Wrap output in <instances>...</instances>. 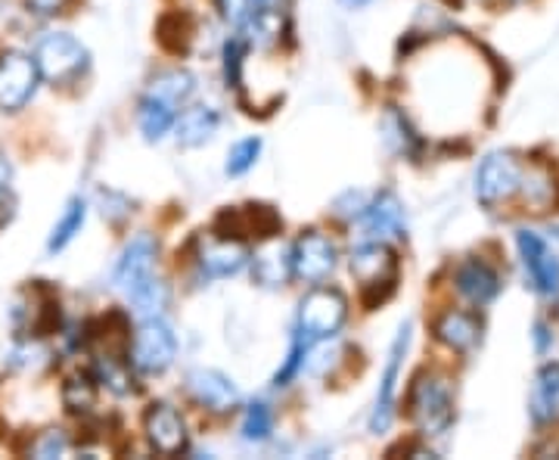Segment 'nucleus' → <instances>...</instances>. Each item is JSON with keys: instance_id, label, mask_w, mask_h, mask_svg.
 <instances>
[{"instance_id": "7ed1b4c3", "label": "nucleus", "mask_w": 559, "mask_h": 460, "mask_svg": "<svg viewBox=\"0 0 559 460\" xmlns=\"http://www.w3.org/2000/svg\"><path fill=\"white\" fill-rule=\"evenodd\" d=\"M411 421L423 436H444L454 423V396L441 377H417L411 389Z\"/></svg>"}, {"instance_id": "a878e982", "label": "nucleus", "mask_w": 559, "mask_h": 460, "mask_svg": "<svg viewBox=\"0 0 559 460\" xmlns=\"http://www.w3.org/2000/svg\"><path fill=\"white\" fill-rule=\"evenodd\" d=\"M242 25H246V35L259 47H274L283 38V16H280L277 10H271V7L252 10L249 20L242 22Z\"/></svg>"}, {"instance_id": "5701e85b", "label": "nucleus", "mask_w": 559, "mask_h": 460, "mask_svg": "<svg viewBox=\"0 0 559 460\" xmlns=\"http://www.w3.org/2000/svg\"><path fill=\"white\" fill-rule=\"evenodd\" d=\"M146 94L159 97L162 103H168V106H175V109H183V106L190 103V97L197 94V79H193L187 69H168V72H159V75L153 79Z\"/></svg>"}, {"instance_id": "4468645a", "label": "nucleus", "mask_w": 559, "mask_h": 460, "mask_svg": "<svg viewBox=\"0 0 559 460\" xmlns=\"http://www.w3.org/2000/svg\"><path fill=\"white\" fill-rule=\"evenodd\" d=\"M246 261H249V249L237 237L218 234V237L202 240L200 268L202 274H209V278H234L246 268Z\"/></svg>"}, {"instance_id": "58836bf2", "label": "nucleus", "mask_w": 559, "mask_h": 460, "mask_svg": "<svg viewBox=\"0 0 559 460\" xmlns=\"http://www.w3.org/2000/svg\"><path fill=\"white\" fill-rule=\"evenodd\" d=\"M255 3H259V7H271L274 0H252V7H255Z\"/></svg>"}, {"instance_id": "423d86ee", "label": "nucleus", "mask_w": 559, "mask_h": 460, "mask_svg": "<svg viewBox=\"0 0 559 460\" xmlns=\"http://www.w3.org/2000/svg\"><path fill=\"white\" fill-rule=\"evenodd\" d=\"M525 184V168L513 153H491L479 165L476 175V197L481 205L495 209L500 202L513 200Z\"/></svg>"}, {"instance_id": "412c9836", "label": "nucleus", "mask_w": 559, "mask_h": 460, "mask_svg": "<svg viewBox=\"0 0 559 460\" xmlns=\"http://www.w3.org/2000/svg\"><path fill=\"white\" fill-rule=\"evenodd\" d=\"M436 337L454 352H469L481 337V323L469 311H444L436 320Z\"/></svg>"}, {"instance_id": "f257e3e1", "label": "nucleus", "mask_w": 559, "mask_h": 460, "mask_svg": "<svg viewBox=\"0 0 559 460\" xmlns=\"http://www.w3.org/2000/svg\"><path fill=\"white\" fill-rule=\"evenodd\" d=\"M348 268H352V278L360 283L367 305H380L382 299L392 296L395 281H399V259L389 249V243L364 240L352 252Z\"/></svg>"}, {"instance_id": "7c9ffc66", "label": "nucleus", "mask_w": 559, "mask_h": 460, "mask_svg": "<svg viewBox=\"0 0 559 460\" xmlns=\"http://www.w3.org/2000/svg\"><path fill=\"white\" fill-rule=\"evenodd\" d=\"M100 380H103V386H109L116 396H128V392H134V386H131V374L121 367L119 358H109V355H103Z\"/></svg>"}, {"instance_id": "1a4fd4ad", "label": "nucleus", "mask_w": 559, "mask_h": 460, "mask_svg": "<svg viewBox=\"0 0 559 460\" xmlns=\"http://www.w3.org/2000/svg\"><path fill=\"white\" fill-rule=\"evenodd\" d=\"M336 243L330 240L326 234L320 231H308L301 234L296 246H293V268H296V278L305 283H323L333 271H336Z\"/></svg>"}, {"instance_id": "a211bd4d", "label": "nucleus", "mask_w": 559, "mask_h": 460, "mask_svg": "<svg viewBox=\"0 0 559 460\" xmlns=\"http://www.w3.org/2000/svg\"><path fill=\"white\" fill-rule=\"evenodd\" d=\"M293 274H296V268H293V249L283 246L280 240H271L267 246H261L259 252H255V259H252V278L264 290L286 286V281Z\"/></svg>"}, {"instance_id": "9b49d317", "label": "nucleus", "mask_w": 559, "mask_h": 460, "mask_svg": "<svg viewBox=\"0 0 559 460\" xmlns=\"http://www.w3.org/2000/svg\"><path fill=\"white\" fill-rule=\"evenodd\" d=\"M360 224H364V240H404L407 237V221H404V205L392 193L382 190L373 202L364 205L360 212Z\"/></svg>"}, {"instance_id": "b1692460", "label": "nucleus", "mask_w": 559, "mask_h": 460, "mask_svg": "<svg viewBox=\"0 0 559 460\" xmlns=\"http://www.w3.org/2000/svg\"><path fill=\"white\" fill-rule=\"evenodd\" d=\"M84 221H87V202L81 200V197L69 200V205L62 209L60 221H57V224H53V231H50L47 252H62L69 243L79 237L81 227H84Z\"/></svg>"}, {"instance_id": "c85d7f7f", "label": "nucleus", "mask_w": 559, "mask_h": 460, "mask_svg": "<svg viewBox=\"0 0 559 460\" xmlns=\"http://www.w3.org/2000/svg\"><path fill=\"white\" fill-rule=\"evenodd\" d=\"M274 433V414L264 401H252L246 408V417H242V439L246 441H264L271 439Z\"/></svg>"}, {"instance_id": "6e6552de", "label": "nucleus", "mask_w": 559, "mask_h": 460, "mask_svg": "<svg viewBox=\"0 0 559 460\" xmlns=\"http://www.w3.org/2000/svg\"><path fill=\"white\" fill-rule=\"evenodd\" d=\"M411 349V320L401 323L399 337L389 349V361H385V370H382L380 382V396H377V408H373V417H370V433H385L392 426V417H395V392H399V377H401V364H404V355Z\"/></svg>"}, {"instance_id": "0eeeda50", "label": "nucleus", "mask_w": 559, "mask_h": 460, "mask_svg": "<svg viewBox=\"0 0 559 460\" xmlns=\"http://www.w3.org/2000/svg\"><path fill=\"white\" fill-rule=\"evenodd\" d=\"M38 62L28 54L10 50L0 57V109L7 113H20L25 103L35 97L38 91Z\"/></svg>"}, {"instance_id": "f704fd0d", "label": "nucleus", "mask_w": 559, "mask_h": 460, "mask_svg": "<svg viewBox=\"0 0 559 460\" xmlns=\"http://www.w3.org/2000/svg\"><path fill=\"white\" fill-rule=\"evenodd\" d=\"M215 7H218V13L227 22H234V25H242V22L249 20V13H252V0H215Z\"/></svg>"}, {"instance_id": "20e7f679", "label": "nucleus", "mask_w": 559, "mask_h": 460, "mask_svg": "<svg viewBox=\"0 0 559 460\" xmlns=\"http://www.w3.org/2000/svg\"><path fill=\"white\" fill-rule=\"evenodd\" d=\"M345 318H348V299L333 286H318L299 305V333L308 342L333 340Z\"/></svg>"}, {"instance_id": "c756f323", "label": "nucleus", "mask_w": 559, "mask_h": 460, "mask_svg": "<svg viewBox=\"0 0 559 460\" xmlns=\"http://www.w3.org/2000/svg\"><path fill=\"white\" fill-rule=\"evenodd\" d=\"M259 156H261L259 138H246V141L230 146V153H227V165H224V168H227V175H230V178H240V175H246V172H252V168H255Z\"/></svg>"}, {"instance_id": "2f4dec72", "label": "nucleus", "mask_w": 559, "mask_h": 460, "mask_svg": "<svg viewBox=\"0 0 559 460\" xmlns=\"http://www.w3.org/2000/svg\"><path fill=\"white\" fill-rule=\"evenodd\" d=\"M242 57H246V47L240 38H230L224 44V79L230 87H240Z\"/></svg>"}, {"instance_id": "bb28decb", "label": "nucleus", "mask_w": 559, "mask_h": 460, "mask_svg": "<svg viewBox=\"0 0 559 460\" xmlns=\"http://www.w3.org/2000/svg\"><path fill=\"white\" fill-rule=\"evenodd\" d=\"M62 404L69 414H91L97 408V386L91 377L75 374L62 382Z\"/></svg>"}, {"instance_id": "2eb2a0df", "label": "nucleus", "mask_w": 559, "mask_h": 460, "mask_svg": "<svg viewBox=\"0 0 559 460\" xmlns=\"http://www.w3.org/2000/svg\"><path fill=\"white\" fill-rule=\"evenodd\" d=\"M156 256H159V246H156V240L150 234L134 237V240L124 246L119 264H116V286L128 293L140 281L153 278L156 274Z\"/></svg>"}, {"instance_id": "6ab92c4d", "label": "nucleus", "mask_w": 559, "mask_h": 460, "mask_svg": "<svg viewBox=\"0 0 559 460\" xmlns=\"http://www.w3.org/2000/svg\"><path fill=\"white\" fill-rule=\"evenodd\" d=\"M218 125V113L212 106H187L175 119V138H178L180 146H202L215 138Z\"/></svg>"}, {"instance_id": "f03ea898", "label": "nucleus", "mask_w": 559, "mask_h": 460, "mask_svg": "<svg viewBox=\"0 0 559 460\" xmlns=\"http://www.w3.org/2000/svg\"><path fill=\"white\" fill-rule=\"evenodd\" d=\"M35 62H38L40 79L50 84L69 87L87 72V50L79 38H72L69 32H50L38 40L35 47Z\"/></svg>"}, {"instance_id": "dca6fc26", "label": "nucleus", "mask_w": 559, "mask_h": 460, "mask_svg": "<svg viewBox=\"0 0 559 460\" xmlns=\"http://www.w3.org/2000/svg\"><path fill=\"white\" fill-rule=\"evenodd\" d=\"M13 323L28 337H40L44 330H53L60 323V305L50 299L40 286L25 293V302H16Z\"/></svg>"}, {"instance_id": "4c0bfd02", "label": "nucleus", "mask_w": 559, "mask_h": 460, "mask_svg": "<svg viewBox=\"0 0 559 460\" xmlns=\"http://www.w3.org/2000/svg\"><path fill=\"white\" fill-rule=\"evenodd\" d=\"M342 7H348V10H360V7H367L370 0H340Z\"/></svg>"}, {"instance_id": "f3484780", "label": "nucleus", "mask_w": 559, "mask_h": 460, "mask_svg": "<svg viewBox=\"0 0 559 460\" xmlns=\"http://www.w3.org/2000/svg\"><path fill=\"white\" fill-rule=\"evenodd\" d=\"M454 283H457L460 296L469 299L473 305H488L500 293L498 271L481 259L463 261L457 268V274H454Z\"/></svg>"}, {"instance_id": "72a5a7b5", "label": "nucleus", "mask_w": 559, "mask_h": 460, "mask_svg": "<svg viewBox=\"0 0 559 460\" xmlns=\"http://www.w3.org/2000/svg\"><path fill=\"white\" fill-rule=\"evenodd\" d=\"M308 345H311V342L305 340V337L299 333V340L293 342V349H289V358H286V364H283V370H277V386H286V382L296 377V370L305 364Z\"/></svg>"}, {"instance_id": "4be33fe9", "label": "nucleus", "mask_w": 559, "mask_h": 460, "mask_svg": "<svg viewBox=\"0 0 559 460\" xmlns=\"http://www.w3.org/2000/svg\"><path fill=\"white\" fill-rule=\"evenodd\" d=\"M180 109L175 106H168V103H162L159 97H153V94H143V101H140L138 109V125L140 131H143V138L150 143L162 141L168 131H175V119H178Z\"/></svg>"}, {"instance_id": "f8f14e48", "label": "nucleus", "mask_w": 559, "mask_h": 460, "mask_svg": "<svg viewBox=\"0 0 559 460\" xmlns=\"http://www.w3.org/2000/svg\"><path fill=\"white\" fill-rule=\"evenodd\" d=\"M143 429H146V441L153 445V451L159 455H180L187 448V423L180 417L171 404H153L143 417Z\"/></svg>"}, {"instance_id": "cd10ccee", "label": "nucleus", "mask_w": 559, "mask_h": 460, "mask_svg": "<svg viewBox=\"0 0 559 460\" xmlns=\"http://www.w3.org/2000/svg\"><path fill=\"white\" fill-rule=\"evenodd\" d=\"M382 131H385V141H389V146H392L395 153H404V156L417 153V134L411 131V125H407V119L401 116L399 109H389V113H385Z\"/></svg>"}, {"instance_id": "c9c22d12", "label": "nucleus", "mask_w": 559, "mask_h": 460, "mask_svg": "<svg viewBox=\"0 0 559 460\" xmlns=\"http://www.w3.org/2000/svg\"><path fill=\"white\" fill-rule=\"evenodd\" d=\"M25 3H28V10L38 13V16H57V13L66 10L69 0H25Z\"/></svg>"}, {"instance_id": "9d476101", "label": "nucleus", "mask_w": 559, "mask_h": 460, "mask_svg": "<svg viewBox=\"0 0 559 460\" xmlns=\"http://www.w3.org/2000/svg\"><path fill=\"white\" fill-rule=\"evenodd\" d=\"M516 246H520L522 264L532 286L538 290L540 296H557L559 293V259L554 256V249L540 240L535 231H520L516 234Z\"/></svg>"}, {"instance_id": "e433bc0d", "label": "nucleus", "mask_w": 559, "mask_h": 460, "mask_svg": "<svg viewBox=\"0 0 559 460\" xmlns=\"http://www.w3.org/2000/svg\"><path fill=\"white\" fill-rule=\"evenodd\" d=\"M10 178H13V165L7 160V153L0 150V200H3V193L10 190Z\"/></svg>"}, {"instance_id": "ddd939ff", "label": "nucleus", "mask_w": 559, "mask_h": 460, "mask_svg": "<svg viewBox=\"0 0 559 460\" xmlns=\"http://www.w3.org/2000/svg\"><path fill=\"white\" fill-rule=\"evenodd\" d=\"M187 389L200 408L215 411V414H227L240 404V389L221 370H193L187 377Z\"/></svg>"}, {"instance_id": "39448f33", "label": "nucleus", "mask_w": 559, "mask_h": 460, "mask_svg": "<svg viewBox=\"0 0 559 460\" xmlns=\"http://www.w3.org/2000/svg\"><path fill=\"white\" fill-rule=\"evenodd\" d=\"M175 355H178V340L171 327L162 318H143L131 340V367L138 374L156 377L175 364Z\"/></svg>"}, {"instance_id": "aec40b11", "label": "nucleus", "mask_w": 559, "mask_h": 460, "mask_svg": "<svg viewBox=\"0 0 559 460\" xmlns=\"http://www.w3.org/2000/svg\"><path fill=\"white\" fill-rule=\"evenodd\" d=\"M532 421L550 426L559 421V364H544L532 386Z\"/></svg>"}, {"instance_id": "393cba45", "label": "nucleus", "mask_w": 559, "mask_h": 460, "mask_svg": "<svg viewBox=\"0 0 559 460\" xmlns=\"http://www.w3.org/2000/svg\"><path fill=\"white\" fill-rule=\"evenodd\" d=\"M124 296H128V302L134 305V311L143 315V318H159L162 311L168 308V286L156 274L140 281L138 286H131Z\"/></svg>"}, {"instance_id": "473e14b6", "label": "nucleus", "mask_w": 559, "mask_h": 460, "mask_svg": "<svg viewBox=\"0 0 559 460\" xmlns=\"http://www.w3.org/2000/svg\"><path fill=\"white\" fill-rule=\"evenodd\" d=\"M69 451V439H66V433L60 429H47L44 436L35 445V458H62Z\"/></svg>"}]
</instances>
